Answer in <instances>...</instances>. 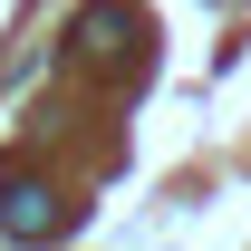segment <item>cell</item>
<instances>
[{
	"label": "cell",
	"mask_w": 251,
	"mask_h": 251,
	"mask_svg": "<svg viewBox=\"0 0 251 251\" xmlns=\"http://www.w3.org/2000/svg\"><path fill=\"white\" fill-rule=\"evenodd\" d=\"M58 222H68V203H58L49 184H39V174H20V184H0V232H10V242H49Z\"/></svg>",
	"instance_id": "cell-1"
}]
</instances>
